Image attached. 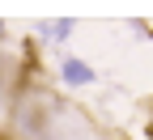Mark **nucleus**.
Masks as SVG:
<instances>
[{
  "label": "nucleus",
  "mask_w": 153,
  "mask_h": 140,
  "mask_svg": "<svg viewBox=\"0 0 153 140\" xmlns=\"http://www.w3.org/2000/svg\"><path fill=\"white\" fill-rule=\"evenodd\" d=\"M68 30H72V21H55V26H47V34H55V38H64Z\"/></svg>",
  "instance_id": "2"
},
{
  "label": "nucleus",
  "mask_w": 153,
  "mask_h": 140,
  "mask_svg": "<svg viewBox=\"0 0 153 140\" xmlns=\"http://www.w3.org/2000/svg\"><path fill=\"white\" fill-rule=\"evenodd\" d=\"M60 76L68 85H89L94 81V68L85 64V59H64V68H60Z\"/></svg>",
  "instance_id": "1"
}]
</instances>
